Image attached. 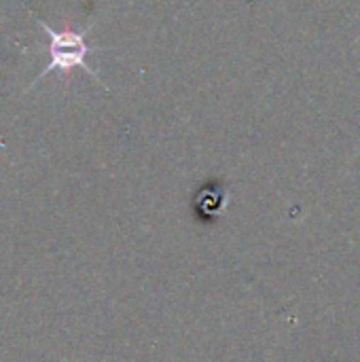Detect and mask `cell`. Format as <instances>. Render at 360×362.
<instances>
[{
    "label": "cell",
    "mask_w": 360,
    "mask_h": 362,
    "mask_svg": "<svg viewBox=\"0 0 360 362\" xmlns=\"http://www.w3.org/2000/svg\"><path fill=\"white\" fill-rule=\"evenodd\" d=\"M40 28L45 30V34L49 36V64L42 68V72L36 76L34 83H38L45 74L59 70V72H72L74 68H83L87 74H91L95 81H100L98 72L91 70L87 66V55L100 47H89L85 40V32H72V30H53L51 25H47L42 19H38Z\"/></svg>",
    "instance_id": "cell-1"
}]
</instances>
